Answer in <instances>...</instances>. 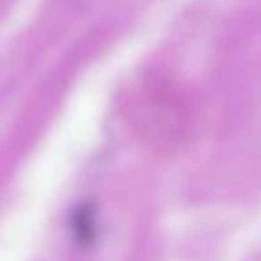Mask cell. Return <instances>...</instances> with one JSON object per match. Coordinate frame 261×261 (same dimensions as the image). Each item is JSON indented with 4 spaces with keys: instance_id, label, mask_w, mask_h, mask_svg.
Returning a JSON list of instances; mask_svg holds the SVG:
<instances>
[{
    "instance_id": "obj_1",
    "label": "cell",
    "mask_w": 261,
    "mask_h": 261,
    "mask_svg": "<svg viewBox=\"0 0 261 261\" xmlns=\"http://www.w3.org/2000/svg\"><path fill=\"white\" fill-rule=\"evenodd\" d=\"M70 229L72 236L81 247H91L98 236V222H97V211L93 204L83 202L75 207L70 220Z\"/></svg>"
}]
</instances>
